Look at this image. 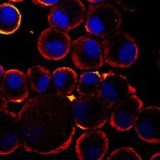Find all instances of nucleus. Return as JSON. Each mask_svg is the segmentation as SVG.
Segmentation results:
<instances>
[{"label": "nucleus", "instance_id": "obj_1", "mask_svg": "<svg viewBox=\"0 0 160 160\" xmlns=\"http://www.w3.org/2000/svg\"><path fill=\"white\" fill-rule=\"evenodd\" d=\"M75 98L46 92L26 100L17 114L21 147L41 155L68 149L76 129L72 115Z\"/></svg>", "mask_w": 160, "mask_h": 160}, {"label": "nucleus", "instance_id": "obj_2", "mask_svg": "<svg viewBox=\"0 0 160 160\" xmlns=\"http://www.w3.org/2000/svg\"><path fill=\"white\" fill-rule=\"evenodd\" d=\"M112 105L98 95L75 97L72 115L76 128L89 131L102 128L108 122Z\"/></svg>", "mask_w": 160, "mask_h": 160}, {"label": "nucleus", "instance_id": "obj_3", "mask_svg": "<svg viewBox=\"0 0 160 160\" xmlns=\"http://www.w3.org/2000/svg\"><path fill=\"white\" fill-rule=\"evenodd\" d=\"M104 62L114 68H130L138 58L136 41L128 32L117 31L102 42Z\"/></svg>", "mask_w": 160, "mask_h": 160}, {"label": "nucleus", "instance_id": "obj_4", "mask_svg": "<svg viewBox=\"0 0 160 160\" xmlns=\"http://www.w3.org/2000/svg\"><path fill=\"white\" fill-rule=\"evenodd\" d=\"M83 22L89 36L103 39L118 31L122 24V15L112 4L99 2L88 7Z\"/></svg>", "mask_w": 160, "mask_h": 160}, {"label": "nucleus", "instance_id": "obj_5", "mask_svg": "<svg viewBox=\"0 0 160 160\" xmlns=\"http://www.w3.org/2000/svg\"><path fill=\"white\" fill-rule=\"evenodd\" d=\"M73 63L80 70L99 69L104 65L102 42L91 36H80L71 42Z\"/></svg>", "mask_w": 160, "mask_h": 160}, {"label": "nucleus", "instance_id": "obj_6", "mask_svg": "<svg viewBox=\"0 0 160 160\" xmlns=\"http://www.w3.org/2000/svg\"><path fill=\"white\" fill-rule=\"evenodd\" d=\"M86 11L85 5L81 0H62L51 8L48 22L52 28L71 31L83 22Z\"/></svg>", "mask_w": 160, "mask_h": 160}, {"label": "nucleus", "instance_id": "obj_7", "mask_svg": "<svg viewBox=\"0 0 160 160\" xmlns=\"http://www.w3.org/2000/svg\"><path fill=\"white\" fill-rule=\"evenodd\" d=\"M71 42L68 31L50 27L38 36L37 48L45 59L58 61L68 56L71 51Z\"/></svg>", "mask_w": 160, "mask_h": 160}, {"label": "nucleus", "instance_id": "obj_8", "mask_svg": "<svg viewBox=\"0 0 160 160\" xmlns=\"http://www.w3.org/2000/svg\"><path fill=\"white\" fill-rule=\"evenodd\" d=\"M109 148V138L102 130H89L76 139L75 151L80 160H101Z\"/></svg>", "mask_w": 160, "mask_h": 160}, {"label": "nucleus", "instance_id": "obj_9", "mask_svg": "<svg viewBox=\"0 0 160 160\" xmlns=\"http://www.w3.org/2000/svg\"><path fill=\"white\" fill-rule=\"evenodd\" d=\"M142 107V100L136 94L129 95L112 106L108 121L117 131H130L133 128L135 118Z\"/></svg>", "mask_w": 160, "mask_h": 160}, {"label": "nucleus", "instance_id": "obj_10", "mask_svg": "<svg viewBox=\"0 0 160 160\" xmlns=\"http://www.w3.org/2000/svg\"><path fill=\"white\" fill-rule=\"evenodd\" d=\"M136 93V88L130 83L125 75L113 71L102 75L98 95L111 105Z\"/></svg>", "mask_w": 160, "mask_h": 160}, {"label": "nucleus", "instance_id": "obj_11", "mask_svg": "<svg viewBox=\"0 0 160 160\" xmlns=\"http://www.w3.org/2000/svg\"><path fill=\"white\" fill-rule=\"evenodd\" d=\"M160 109L158 106L143 108L135 118L133 128L140 139L148 143L159 142Z\"/></svg>", "mask_w": 160, "mask_h": 160}, {"label": "nucleus", "instance_id": "obj_12", "mask_svg": "<svg viewBox=\"0 0 160 160\" xmlns=\"http://www.w3.org/2000/svg\"><path fill=\"white\" fill-rule=\"evenodd\" d=\"M21 147L18 115L6 110L0 113V155H8Z\"/></svg>", "mask_w": 160, "mask_h": 160}, {"label": "nucleus", "instance_id": "obj_13", "mask_svg": "<svg viewBox=\"0 0 160 160\" xmlns=\"http://www.w3.org/2000/svg\"><path fill=\"white\" fill-rule=\"evenodd\" d=\"M29 85L25 73L18 69L5 71L0 89L9 102L21 103L29 97Z\"/></svg>", "mask_w": 160, "mask_h": 160}, {"label": "nucleus", "instance_id": "obj_14", "mask_svg": "<svg viewBox=\"0 0 160 160\" xmlns=\"http://www.w3.org/2000/svg\"><path fill=\"white\" fill-rule=\"evenodd\" d=\"M78 75L72 68H58L51 74V85L55 92L64 96H71L78 82Z\"/></svg>", "mask_w": 160, "mask_h": 160}, {"label": "nucleus", "instance_id": "obj_15", "mask_svg": "<svg viewBox=\"0 0 160 160\" xmlns=\"http://www.w3.org/2000/svg\"><path fill=\"white\" fill-rule=\"evenodd\" d=\"M22 15L19 10L10 3L0 4V34L12 35L20 28Z\"/></svg>", "mask_w": 160, "mask_h": 160}, {"label": "nucleus", "instance_id": "obj_16", "mask_svg": "<svg viewBox=\"0 0 160 160\" xmlns=\"http://www.w3.org/2000/svg\"><path fill=\"white\" fill-rule=\"evenodd\" d=\"M27 78L31 91L36 95L48 92L51 85V74L41 65H33L27 71Z\"/></svg>", "mask_w": 160, "mask_h": 160}, {"label": "nucleus", "instance_id": "obj_17", "mask_svg": "<svg viewBox=\"0 0 160 160\" xmlns=\"http://www.w3.org/2000/svg\"><path fill=\"white\" fill-rule=\"evenodd\" d=\"M102 75L98 71H91L82 73L78 78L77 92L79 96L98 95Z\"/></svg>", "mask_w": 160, "mask_h": 160}, {"label": "nucleus", "instance_id": "obj_18", "mask_svg": "<svg viewBox=\"0 0 160 160\" xmlns=\"http://www.w3.org/2000/svg\"><path fill=\"white\" fill-rule=\"evenodd\" d=\"M108 159L142 160V157L138 151L131 147H122L110 153Z\"/></svg>", "mask_w": 160, "mask_h": 160}, {"label": "nucleus", "instance_id": "obj_19", "mask_svg": "<svg viewBox=\"0 0 160 160\" xmlns=\"http://www.w3.org/2000/svg\"><path fill=\"white\" fill-rule=\"evenodd\" d=\"M120 8L128 12H135L142 6L143 0H115Z\"/></svg>", "mask_w": 160, "mask_h": 160}, {"label": "nucleus", "instance_id": "obj_20", "mask_svg": "<svg viewBox=\"0 0 160 160\" xmlns=\"http://www.w3.org/2000/svg\"><path fill=\"white\" fill-rule=\"evenodd\" d=\"M62 0H32L34 3L37 4L41 7H54L55 5L58 4V2H61Z\"/></svg>", "mask_w": 160, "mask_h": 160}, {"label": "nucleus", "instance_id": "obj_21", "mask_svg": "<svg viewBox=\"0 0 160 160\" xmlns=\"http://www.w3.org/2000/svg\"><path fill=\"white\" fill-rule=\"evenodd\" d=\"M8 99L5 98L4 95L2 94V91L0 89V113L2 111L8 110Z\"/></svg>", "mask_w": 160, "mask_h": 160}, {"label": "nucleus", "instance_id": "obj_22", "mask_svg": "<svg viewBox=\"0 0 160 160\" xmlns=\"http://www.w3.org/2000/svg\"><path fill=\"white\" fill-rule=\"evenodd\" d=\"M4 74H5V70H4L3 67H2V66L0 64V87H1V84H2V79H3Z\"/></svg>", "mask_w": 160, "mask_h": 160}, {"label": "nucleus", "instance_id": "obj_23", "mask_svg": "<svg viewBox=\"0 0 160 160\" xmlns=\"http://www.w3.org/2000/svg\"><path fill=\"white\" fill-rule=\"evenodd\" d=\"M158 158H159V152H156L155 154H154V155H153L151 158H150V159L151 160H158Z\"/></svg>", "mask_w": 160, "mask_h": 160}, {"label": "nucleus", "instance_id": "obj_24", "mask_svg": "<svg viewBox=\"0 0 160 160\" xmlns=\"http://www.w3.org/2000/svg\"><path fill=\"white\" fill-rule=\"evenodd\" d=\"M87 2H90L91 4H96V3H99V2H102L103 0H86Z\"/></svg>", "mask_w": 160, "mask_h": 160}, {"label": "nucleus", "instance_id": "obj_25", "mask_svg": "<svg viewBox=\"0 0 160 160\" xmlns=\"http://www.w3.org/2000/svg\"><path fill=\"white\" fill-rule=\"evenodd\" d=\"M10 2H23L24 0H8Z\"/></svg>", "mask_w": 160, "mask_h": 160}]
</instances>
